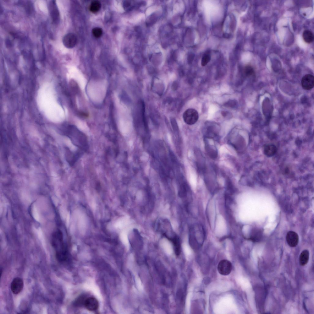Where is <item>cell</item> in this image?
<instances>
[{
    "label": "cell",
    "instance_id": "2e32d148",
    "mask_svg": "<svg viewBox=\"0 0 314 314\" xmlns=\"http://www.w3.org/2000/svg\"><path fill=\"white\" fill-rule=\"evenodd\" d=\"M309 253L308 251L305 249L301 253L299 258L300 265L302 266L306 265L308 262L309 259Z\"/></svg>",
    "mask_w": 314,
    "mask_h": 314
},
{
    "label": "cell",
    "instance_id": "277c9868",
    "mask_svg": "<svg viewBox=\"0 0 314 314\" xmlns=\"http://www.w3.org/2000/svg\"><path fill=\"white\" fill-rule=\"evenodd\" d=\"M199 116L197 112L193 109H189L185 111L183 114L184 122L189 125H192L197 121Z\"/></svg>",
    "mask_w": 314,
    "mask_h": 314
},
{
    "label": "cell",
    "instance_id": "ffe728a7",
    "mask_svg": "<svg viewBox=\"0 0 314 314\" xmlns=\"http://www.w3.org/2000/svg\"><path fill=\"white\" fill-rule=\"evenodd\" d=\"M210 56L208 52L205 53L201 59V64L202 66L206 65L210 60Z\"/></svg>",
    "mask_w": 314,
    "mask_h": 314
},
{
    "label": "cell",
    "instance_id": "8992f818",
    "mask_svg": "<svg viewBox=\"0 0 314 314\" xmlns=\"http://www.w3.org/2000/svg\"><path fill=\"white\" fill-rule=\"evenodd\" d=\"M49 13L53 22L57 24L59 21L60 15L56 1H51L48 4Z\"/></svg>",
    "mask_w": 314,
    "mask_h": 314
},
{
    "label": "cell",
    "instance_id": "9a60e30c",
    "mask_svg": "<svg viewBox=\"0 0 314 314\" xmlns=\"http://www.w3.org/2000/svg\"><path fill=\"white\" fill-rule=\"evenodd\" d=\"M277 151L276 147L272 144H268L265 145L264 147V154L268 157H271L274 155Z\"/></svg>",
    "mask_w": 314,
    "mask_h": 314
},
{
    "label": "cell",
    "instance_id": "8fae6325",
    "mask_svg": "<svg viewBox=\"0 0 314 314\" xmlns=\"http://www.w3.org/2000/svg\"><path fill=\"white\" fill-rule=\"evenodd\" d=\"M77 42L76 36L72 33H68L63 37V42L64 46L66 48H71L74 47Z\"/></svg>",
    "mask_w": 314,
    "mask_h": 314
},
{
    "label": "cell",
    "instance_id": "4fadbf2b",
    "mask_svg": "<svg viewBox=\"0 0 314 314\" xmlns=\"http://www.w3.org/2000/svg\"><path fill=\"white\" fill-rule=\"evenodd\" d=\"M24 286L23 280L20 278L17 277L13 279L11 284V289L14 294H17L22 289Z\"/></svg>",
    "mask_w": 314,
    "mask_h": 314
},
{
    "label": "cell",
    "instance_id": "ac0fdd59",
    "mask_svg": "<svg viewBox=\"0 0 314 314\" xmlns=\"http://www.w3.org/2000/svg\"><path fill=\"white\" fill-rule=\"evenodd\" d=\"M101 5L100 2L98 0L92 1L90 6V10L93 13L98 12L101 8Z\"/></svg>",
    "mask_w": 314,
    "mask_h": 314
},
{
    "label": "cell",
    "instance_id": "7c38bea8",
    "mask_svg": "<svg viewBox=\"0 0 314 314\" xmlns=\"http://www.w3.org/2000/svg\"><path fill=\"white\" fill-rule=\"evenodd\" d=\"M301 84L303 88L305 90L312 89L314 86V77L311 74H307L304 76L301 80Z\"/></svg>",
    "mask_w": 314,
    "mask_h": 314
},
{
    "label": "cell",
    "instance_id": "7a4b0ae2",
    "mask_svg": "<svg viewBox=\"0 0 314 314\" xmlns=\"http://www.w3.org/2000/svg\"><path fill=\"white\" fill-rule=\"evenodd\" d=\"M52 241L57 260L60 262H64L68 258V251L63 240V234L60 230H57L54 232Z\"/></svg>",
    "mask_w": 314,
    "mask_h": 314
},
{
    "label": "cell",
    "instance_id": "ba28073f",
    "mask_svg": "<svg viewBox=\"0 0 314 314\" xmlns=\"http://www.w3.org/2000/svg\"><path fill=\"white\" fill-rule=\"evenodd\" d=\"M82 154V153L80 151L73 152L71 151L68 148L66 147L65 149V158L69 165L72 166Z\"/></svg>",
    "mask_w": 314,
    "mask_h": 314
},
{
    "label": "cell",
    "instance_id": "30bf717a",
    "mask_svg": "<svg viewBox=\"0 0 314 314\" xmlns=\"http://www.w3.org/2000/svg\"><path fill=\"white\" fill-rule=\"evenodd\" d=\"M83 304L87 309L90 311H95L99 307V303L97 300L92 297L86 298Z\"/></svg>",
    "mask_w": 314,
    "mask_h": 314
},
{
    "label": "cell",
    "instance_id": "3957f363",
    "mask_svg": "<svg viewBox=\"0 0 314 314\" xmlns=\"http://www.w3.org/2000/svg\"><path fill=\"white\" fill-rule=\"evenodd\" d=\"M205 232L203 227L200 224L193 226L190 234V239L191 241L197 243L203 242L205 238Z\"/></svg>",
    "mask_w": 314,
    "mask_h": 314
},
{
    "label": "cell",
    "instance_id": "603a6c76",
    "mask_svg": "<svg viewBox=\"0 0 314 314\" xmlns=\"http://www.w3.org/2000/svg\"><path fill=\"white\" fill-rule=\"evenodd\" d=\"M225 105L230 107H234V106H235L236 105V103L234 101L232 100L230 101H229Z\"/></svg>",
    "mask_w": 314,
    "mask_h": 314
},
{
    "label": "cell",
    "instance_id": "6da1fadb",
    "mask_svg": "<svg viewBox=\"0 0 314 314\" xmlns=\"http://www.w3.org/2000/svg\"><path fill=\"white\" fill-rule=\"evenodd\" d=\"M60 133L68 137L72 143L81 151H86L88 150L89 146L87 137L76 127L68 126L60 130Z\"/></svg>",
    "mask_w": 314,
    "mask_h": 314
},
{
    "label": "cell",
    "instance_id": "7402d4cb",
    "mask_svg": "<svg viewBox=\"0 0 314 314\" xmlns=\"http://www.w3.org/2000/svg\"><path fill=\"white\" fill-rule=\"evenodd\" d=\"M92 33L95 37L99 38L101 36L102 34V30L100 28L95 27L92 29Z\"/></svg>",
    "mask_w": 314,
    "mask_h": 314
},
{
    "label": "cell",
    "instance_id": "d6986e66",
    "mask_svg": "<svg viewBox=\"0 0 314 314\" xmlns=\"http://www.w3.org/2000/svg\"><path fill=\"white\" fill-rule=\"evenodd\" d=\"M262 233L260 230L256 229L252 232L249 239L252 241H257L260 239Z\"/></svg>",
    "mask_w": 314,
    "mask_h": 314
},
{
    "label": "cell",
    "instance_id": "52a82bcc",
    "mask_svg": "<svg viewBox=\"0 0 314 314\" xmlns=\"http://www.w3.org/2000/svg\"><path fill=\"white\" fill-rule=\"evenodd\" d=\"M232 266L231 263L226 259H223L219 263L217 266L218 271L220 274L223 275H227L231 273Z\"/></svg>",
    "mask_w": 314,
    "mask_h": 314
},
{
    "label": "cell",
    "instance_id": "e0dca14e",
    "mask_svg": "<svg viewBox=\"0 0 314 314\" xmlns=\"http://www.w3.org/2000/svg\"><path fill=\"white\" fill-rule=\"evenodd\" d=\"M302 37L304 41L308 44L311 43L314 40L313 34L309 30H305L303 31Z\"/></svg>",
    "mask_w": 314,
    "mask_h": 314
},
{
    "label": "cell",
    "instance_id": "9c48e42d",
    "mask_svg": "<svg viewBox=\"0 0 314 314\" xmlns=\"http://www.w3.org/2000/svg\"><path fill=\"white\" fill-rule=\"evenodd\" d=\"M204 140L205 149L207 154L212 159H216L218 156V152L216 147L210 142L208 139L204 138Z\"/></svg>",
    "mask_w": 314,
    "mask_h": 314
},
{
    "label": "cell",
    "instance_id": "44dd1931",
    "mask_svg": "<svg viewBox=\"0 0 314 314\" xmlns=\"http://www.w3.org/2000/svg\"><path fill=\"white\" fill-rule=\"evenodd\" d=\"M255 71L253 67L250 65L246 66L244 69V73L247 76H251L255 74Z\"/></svg>",
    "mask_w": 314,
    "mask_h": 314
},
{
    "label": "cell",
    "instance_id": "5bb4252c",
    "mask_svg": "<svg viewBox=\"0 0 314 314\" xmlns=\"http://www.w3.org/2000/svg\"><path fill=\"white\" fill-rule=\"evenodd\" d=\"M286 240L288 245L291 247H296L298 244L299 237L297 233L293 231H289L286 236Z\"/></svg>",
    "mask_w": 314,
    "mask_h": 314
},
{
    "label": "cell",
    "instance_id": "5b68a950",
    "mask_svg": "<svg viewBox=\"0 0 314 314\" xmlns=\"http://www.w3.org/2000/svg\"><path fill=\"white\" fill-rule=\"evenodd\" d=\"M228 142L238 152H241L243 149V138L242 136L235 134L229 136Z\"/></svg>",
    "mask_w": 314,
    "mask_h": 314
}]
</instances>
